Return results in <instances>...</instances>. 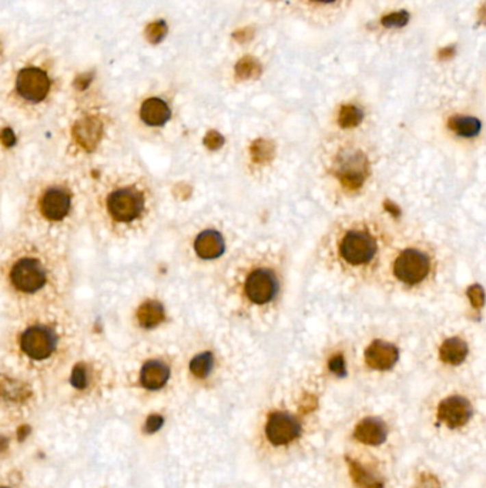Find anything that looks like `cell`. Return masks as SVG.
Listing matches in <instances>:
<instances>
[{
    "mask_svg": "<svg viewBox=\"0 0 486 488\" xmlns=\"http://www.w3.org/2000/svg\"><path fill=\"white\" fill-rule=\"evenodd\" d=\"M0 269L10 313L67 306L72 265L66 241L19 229L3 239Z\"/></svg>",
    "mask_w": 486,
    "mask_h": 488,
    "instance_id": "1",
    "label": "cell"
},
{
    "mask_svg": "<svg viewBox=\"0 0 486 488\" xmlns=\"http://www.w3.org/2000/svg\"><path fill=\"white\" fill-rule=\"evenodd\" d=\"M157 191L138 166L104 170L88 182V220L116 240L144 236L157 216Z\"/></svg>",
    "mask_w": 486,
    "mask_h": 488,
    "instance_id": "2",
    "label": "cell"
},
{
    "mask_svg": "<svg viewBox=\"0 0 486 488\" xmlns=\"http://www.w3.org/2000/svg\"><path fill=\"white\" fill-rule=\"evenodd\" d=\"M88 220V182L68 170L34 176L25 191L21 229L66 241Z\"/></svg>",
    "mask_w": 486,
    "mask_h": 488,
    "instance_id": "3",
    "label": "cell"
},
{
    "mask_svg": "<svg viewBox=\"0 0 486 488\" xmlns=\"http://www.w3.org/2000/svg\"><path fill=\"white\" fill-rule=\"evenodd\" d=\"M2 341L19 357L43 364L80 341V327L67 306L10 313Z\"/></svg>",
    "mask_w": 486,
    "mask_h": 488,
    "instance_id": "4",
    "label": "cell"
},
{
    "mask_svg": "<svg viewBox=\"0 0 486 488\" xmlns=\"http://www.w3.org/2000/svg\"><path fill=\"white\" fill-rule=\"evenodd\" d=\"M280 277L268 265H253L240 280V299L253 308H267L279 297Z\"/></svg>",
    "mask_w": 486,
    "mask_h": 488,
    "instance_id": "5",
    "label": "cell"
},
{
    "mask_svg": "<svg viewBox=\"0 0 486 488\" xmlns=\"http://www.w3.org/2000/svg\"><path fill=\"white\" fill-rule=\"evenodd\" d=\"M340 253L346 263L361 266L374 258L376 253V243L367 232L351 230L342 237Z\"/></svg>",
    "mask_w": 486,
    "mask_h": 488,
    "instance_id": "6",
    "label": "cell"
},
{
    "mask_svg": "<svg viewBox=\"0 0 486 488\" xmlns=\"http://www.w3.org/2000/svg\"><path fill=\"white\" fill-rule=\"evenodd\" d=\"M431 267L429 257L420 252L408 249L399 254L394 265V273L398 280L407 284H416L428 276Z\"/></svg>",
    "mask_w": 486,
    "mask_h": 488,
    "instance_id": "7",
    "label": "cell"
},
{
    "mask_svg": "<svg viewBox=\"0 0 486 488\" xmlns=\"http://www.w3.org/2000/svg\"><path fill=\"white\" fill-rule=\"evenodd\" d=\"M16 89L25 100L39 103L49 95L50 79L38 67H26L17 75Z\"/></svg>",
    "mask_w": 486,
    "mask_h": 488,
    "instance_id": "8",
    "label": "cell"
},
{
    "mask_svg": "<svg viewBox=\"0 0 486 488\" xmlns=\"http://www.w3.org/2000/svg\"><path fill=\"white\" fill-rule=\"evenodd\" d=\"M301 427L294 417L285 413H274L270 415L266 427L268 440L274 446H285L300 435Z\"/></svg>",
    "mask_w": 486,
    "mask_h": 488,
    "instance_id": "9",
    "label": "cell"
},
{
    "mask_svg": "<svg viewBox=\"0 0 486 488\" xmlns=\"http://www.w3.org/2000/svg\"><path fill=\"white\" fill-rule=\"evenodd\" d=\"M472 417V407L463 397H449L439 404L438 418L449 427H461Z\"/></svg>",
    "mask_w": 486,
    "mask_h": 488,
    "instance_id": "10",
    "label": "cell"
},
{
    "mask_svg": "<svg viewBox=\"0 0 486 488\" xmlns=\"http://www.w3.org/2000/svg\"><path fill=\"white\" fill-rule=\"evenodd\" d=\"M367 160L359 153L344 156L340 163V179L346 188H358L367 178Z\"/></svg>",
    "mask_w": 486,
    "mask_h": 488,
    "instance_id": "11",
    "label": "cell"
},
{
    "mask_svg": "<svg viewBox=\"0 0 486 488\" xmlns=\"http://www.w3.org/2000/svg\"><path fill=\"white\" fill-rule=\"evenodd\" d=\"M193 249L200 258L212 261L225 253V239L217 230L208 229L196 236Z\"/></svg>",
    "mask_w": 486,
    "mask_h": 488,
    "instance_id": "12",
    "label": "cell"
},
{
    "mask_svg": "<svg viewBox=\"0 0 486 488\" xmlns=\"http://www.w3.org/2000/svg\"><path fill=\"white\" fill-rule=\"evenodd\" d=\"M399 354L396 347L381 340L374 341L366 352L367 364L375 370H389L396 363Z\"/></svg>",
    "mask_w": 486,
    "mask_h": 488,
    "instance_id": "13",
    "label": "cell"
},
{
    "mask_svg": "<svg viewBox=\"0 0 486 488\" xmlns=\"http://www.w3.org/2000/svg\"><path fill=\"white\" fill-rule=\"evenodd\" d=\"M170 378L168 364L159 358L146 361L140 371V381L147 390H160Z\"/></svg>",
    "mask_w": 486,
    "mask_h": 488,
    "instance_id": "14",
    "label": "cell"
},
{
    "mask_svg": "<svg viewBox=\"0 0 486 488\" xmlns=\"http://www.w3.org/2000/svg\"><path fill=\"white\" fill-rule=\"evenodd\" d=\"M140 117L149 126H162L171 117L170 108L162 99L151 97L143 103L140 109Z\"/></svg>",
    "mask_w": 486,
    "mask_h": 488,
    "instance_id": "15",
    "label": "cell"
},
{
    "mask_svg": "<svg viewBox=\"0 0 486 488\" xmlns=\"http://www.w3.org/2000/svg\"><path fill=\"white\" fill-rule=\"evenodd\" d=\"M385 435L387 428L384 423L375 420V418H367V420H363L357 428V439L367 444L376 446L383 443L385 440Z\"/></svg>",
    "mask_w": 486,
    "mask_h": 488,
    "instance_id": "16",
    "label": "cell"
},
{
    "mask_svg": "<svg viewBox=\"0 0 486 488\" xmlns=\"http://www.w3.org/2000/svg\"><path fill=\"white\" fill-rule=\"evenodd\" d=\"M439 356L445 363L459 364L468 356V344L459 337L448 339L439 348Z\"/></svg>",
    "mask_w": 486,
    "mask_h": 488,
    "instance_id": "17",
    "label": "cell"
},
{
    "mask_svg": "<svg viewBox=\"0 0 486 488\" xmlns=\"http://www.w3.org/2000/svg\"><path fill=\"white\" fill-rule=\"evenodd\" d=\"M449 129L461 137L471 138L481 133L482 123L472 116H454L449 119Z\"/></svg>",
    "mask_w": 486,
    "mask_h": 488,
    "instance_id": "18",
    "label": "cell"
},
{
    "mask_svg": "<svg viewBox=\"0 0 486 488\" xmlns=\"http://www.w3.org/2000/svg\"><path fill=\"white\" fill-rule=\"evenodd\" d=\"M213 367H214V356L210 352L197 354L192 360V363H190V370H192V373L199 378L207 377L212 373Z\"/></svg>",
    "mask_w": 486,
    "mask_h": 488,
    "instance_id": "19",
    "label": "cell"
},
{
    "mask_svg": "<svg viewBox=\"0 0 486 488\" xmlns=\"http://www.w3.org/2000/svg\"><path fill=\"white\" fill-rule=\"evenodd\" d=\"M235 72L240 77H254L261 72V66H259V63L254 58L246 56L237 63Z\"/></svg>",
    "mask_w": 486,
    "mask_h": 488,
    "instance_id": "20",
    "label": "cell"
},
{
    "mask_svg": "<svg viewBox=\"0 0 486 488\" xmlns=\"http://www.w3.org/2000/svg\"><path fill=\"white\" fill-rule=\"evenodd\" d=\"M362 113L355 106H345L340 113V123L342 127H354L359 125Z\"/></svg>",
    "mask_w": 486,
    "mask_h": 488,
    "instance_id": "21",
    "label": "cell"
},
{
    "mask_svg": "<svg viewBox=\"0 0 486 488\" xmlns=\"http://www.w3.org/2000/svg\"><path fill=\"white\" fill-rule=\"evenodd\" d=\"M167 34V25L164 22H154L147 26L146 29V38L150 43H159L164 39Z\"/></svg>",
    "mask_w": 486,
    "mask_h": 488,
    "instance_id": "22",
    "label": "cell"
},
{
    "mask_svg": "<svg viewBox=\"0 0 486 488\" xmlns=\"http://www.w3.org/2000/svg\"><path fill=\"white\" fill-rule=\"evenodd\" d=\"M71 382L73 385V387L83 390L88 386V369H86L84 364H76L73 370H72V376H71Z\"/></svg>",
    "mask_w": 486,
    "mask_h": 488,
    "instance_id": "23",
    "label": "cell"
},
{
    "mask_svg": "<svg viewBox=\"0 0 486 488\" xmlns=\"http://www.w3.org/2000/svg\"><path fill=\"white\" fill-rule=\"evenodd\" d=\"M468 297H470L472 306L476 308H481L485 304V291L478 284L470 287V290H468Z\"/></svg>",
    "mask_w": 486,
    "mask_h": 488,
    "instance_id": "24",
    "label": "cell"
},
{
    "mask_svg": "<svg viewBox=\"0 0 486 488\" xmlns=\"http://www.w3.org/2000/svg\"><path fill=\"white\" fill-rule=\"evenodd\" d=\"M329 370L333 373H335L337 376H345L346 373V367H345V360L342 356H334L331 360H329Z\"/></svg>",
    "mask_w": 486,
    "mask_h": 488,
    "instance_id": "25",
    "label": "cell"
},
{
    "mask_svg": "<svg viewBox=\"0 0 486 488\" xmlns=\"http://www.w3.org/2000/svg\"><path fill=\"white\" fill-rule=\"evenodd\" d=\"M162 426H163V417L151 415V417H149V420L146 423V430L149 432H155L162 428Z\"/></svg>",
    "mask_w": 486,
    "mask_h": 488,
    "instance_id": "26",
    "label": "cell"
},
{
    "mask_svg": "<svg viewBox=\"0 0 486 488\" xmlns=\"http://www.w3.org/2000/svg\"><path fill=\"white\" fill-rule=\"evenodd\" d=\"M254 30L251 27H246V29H241V30H237L234 33V39L241 42V43H244L247 40H250L253 36H254Z\"/></svg>",
    "mask_w": 486,
    "mask_h": 488,
    "instance_id": "27",
    "label": "cell"
},
{
    "mask_svg": "<svg viewBox=\"0 0 486 488\" xmlns=\"http://www.w3.org/2000/svg\"><path fill=\"white\" fill-rule=\"evenodd\" d=\"M385 207L388 208V212H389V213H392V215H396V216L399 215V210H398V207H396V206H391V203H389V202H387V203H385Z\"/></svg>",
    "mask_w": 486,
    "mask_h": 488,
    "instance_id": "28",
    "label": "cell"
},
{
    "mask_svg": "<svg viewBox=\"0 0 486 488\" xmlns=\"http://www.w3.org/2000/svg\"><path fill=\"white\" fill-rule=\"evenodd\" d=\"M312 2H317V3H322V5H331V3L337 2V0H312Z\"/></svg>",
    "mask_w": 486,
    "mask_h": 488,
    "instance_id": "29",
    "label": "cell"
},
{
    "mask_svg": "<svg viewBox=\"0 0 486 488\" xmlns=\"http://www.w3.org/2000/svg\"><path fill=\"white\" fill-rule=\"evenodd\" d=\"M3 488H6V487H3Z\"/></svg>",
    "mask_w": 486,
    "mask_h": 488,
    "instance_id": "30",
    "label": "cell"
}]
</instances>
